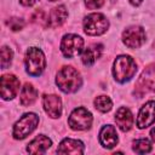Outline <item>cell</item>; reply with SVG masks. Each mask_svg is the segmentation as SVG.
Here are the masks:
<instances>
[{
    "instance_id": "cell-3",
    "label": "cell",
    "mask_w": 155,
    "mask_h": 155,
    "mask_svg": "<svg viewBox=\"0 0 155 155\" xmlns=\"http://www.w3.org/2000/svg\"><path fill=\"white\" fill-rule=\"evenodd\" d=\"M25 70L31 76H39L42 74L46 67V61L42 51L38 47H29L25 53Z\"/></svg>"
},
{
    "instance_id": "cell-2",
    "label": "cell",
    "mask_w": 155,
    "mask_h": 155,
    "mask_svg": "<svg viewBox=\"0 0 155 155\" xmlns=\"http://www.w3.org/2000/svg\"><path fill=\"white\" fill-rule=\"evenodd\" d=\"M136 71H137V65L132 57L127 54H121L116 57L114 62L113 74L117 82L124 84L126 81H130L134 76Z\"/></svg>"
},
{
    "instance_id": "cell-10",
    "label": "cell",
    "mask_w": 155,
    "mask_h": 155,
    "mask_svg": "<svg viewBox=\"0 0 155 155\" xmlns=\"http://www.w3.org/2000/svg\"><path fill=\"white\" fill-rule=\"evenodd\" d=\"M1 97L5 101L13 99L19 91V80L13 74H6L1 76L0 81Z\"/></svg>"
},
{
    "instance_id": "cell-13",
    "label": "cell",
    "mask_w": 155,
    "mask_h": 155,
    "mask_svg": "<svg viewBox=\"0 0 155 155\" xmlns=\"http://www.w3.org/2000/svg\"><path fill=\"white\" fill-rule=\"evenodd\" d=\"M99 142L107 149L114 148L117 144V142H119V138H117V133H116L115 127L111 126V125L103 126L102 130H101V132H99Z\"/></svg>"
},
{
    "instance_id": "cell-23",
    "label": "cell",
    "mask_w": 155,
    "mask_h": 155,
    "mask_svg": "<svg viewBox=\"0 0 155 155\" xmlns=\"http://www.w3.org/2000/svg\"><path fill=\"white\" fill-rule=\"evenodd\" d=\"M7 27L12 30V31H18L24 27V21L22 18H17V17H12L6 22Z\"/></svg>"
},
{
    "instance_id": "cell-20",
    "label": "cell",
    "mask_w": 155,
    "mask_h": 155,
    "mask_svg": "<svg viewBox=\"0 0 155 155\" xmlns=\"http://www.w3.org/2000/svg\"><path fill=\"white\" fill-rule=\"evenodd\" d=\"M113 102L108 96H98L94 99V108L101 113H107L111 109Z\"/></svg>"
},
{
    "instance_id": "cell-14",
    "label": "cell",
    "mask_w": 155,
    "mask_h": 155,
    "mask_svg": "<svg viewBox=\"0 0 155 155\" xmlns=\"http://www.w3.org/2000/svg\"><path fill=\"white\" fill-rule=\"evenodd\" d=\"M58 154H74V155H80L84 154V144L82 142L78 139H71V138H65L63 139L58 148H57Z\"/></svg>"
},
{
    "instance_id": "cell-6",
    "label": "cell",
    "mask_w": 155,
    "mask_h": 155,
    "mask_svg": "<svg viewBox=\"0 0 155 155\" xmlns=\"http://www.w3.org/2000/svg\"><path fill=\"white\" fill-rule=\"evenodd\" d=\"M68 124L74 131L88 130L92 125V114L82 107H79L71 111L68 119Z\"/></svg>"
},
{
    "instance_id": "cell-28",
    "label": "cell",
    "mask_w": 155,
    "mask_h": 155,
    "mask_svg": "<svg viewBox=\"0 0 155 155\" xmlns=\"http://www.w3.org/2000/svg\"><path fill=\"white\" fill-rule=\"evenodd\" d=\"M50 1H57V0H50Z\"/></svg>"
},
{
    "instance_id": "cell-17",
    "label": "cell",
    "mask_w": 155,
    "mask_h": 155,
    "mask_svg": "<svg viewBox=\"0 0 155 155\" xmlns=\"http://www.w3.org/2000/svg\"><path fill=\"white\" fill-rule=\"evenodd\" d=\"M68 17V11L65 8V6L63 5H59L57 7H53L51 11H50V15L47 17V25L50 28H57V27H61L65 19Z\"/></svg>"
},
{
    "instance_id": "cell-26",
    "label": "cell",
    "mask_w": 155,
    "mask_h": 155,
    "mask_svg": "<svg viewBox=\"0 0 155 155\" xmlns=\"http://www.w3.org/2000/svg\"><path fill=\"white\" fill-rule=\"evenodd\" d=\"M142 1H143V0H130V2H131L133 6H138V5H140Z\"/></svg>"
},
{
    "instance_id": "cell-22",
    "label": "cell",
    "mask_w": 155,
    "mask_h": 155,
    "mask_svg": "<svg viewBox=\"0 0 155 155\" xmlns=\"http://www.w3.org/2000/svg\"><path fill=\"white\" fill-rule=\"evenodd\" d=\"M12 50L7 46H2L1 47V68L2 69H6L11 62H12Z\"/></svg>"
},
{
    "instance_id": "cell-16",
    "label": "cell",
    "mask_w": 155,
    "mask_h": 155,
    "mask_svg": "<svg viewBox=\"0 0 155 155\" xmlns=\"http://www.w3.org/2000/svg\"><path fill=\"white\" fill-rule=\"evenodd\" d=\"M52 145V142L48 137L44 134L36 136L27 147V151L29 154H44Z\"/></svg>"
},
{
    "instance_id": "cell-24",
    "label": "cell",
    "mask_w": 155,
    "mask_h": 155,
    "mask_svg": "<svg viewBox=\"0 0 155 155\" xmlns=\"http://www.w3.org/2000/svg\"><path fill=\"white\" fill-rule=\"evenodd\" d=\"M103 2H104V0H85V4L90 10L99 8L103 5Z\"/></svg>"
},
{
    "instance_id": "cell-8",
    "label": "cell",
    "mask_w": 155,
    "mask_h": 155,
    "mask_svg": "<svg viewBox=\"0 0 155 155\" xmlns=\"http://www.w3.org/2000/svg\"><path fill=\"white\" fill-rule=\"evenodd\" d=\"M82 47H84L82 38L75 34L64 35L61 42V51L64 54V57L68 58H73L76 54H79L82 51Z\"/></svg>"
},
{
    "instance_id": "cell-11",
    "label": "cell",
    "mask_w": 155,
    "mask_h": 155,
    "mask_svg": "<svg viewBox=\"0 0 155 155\" xmlns=\"http://www.w3.org/2000/svg\"><path fill=\"white\" fill-rule=\"evenodd\" d=\"M155 122V102H147L139 110L137 117V126L139 128H147Z\"/></svg>"
},
{
    "instance_id": "cell-9",
    "label": "cell",
    "mask_w": 155,
    "mask_h": 155,
    "mask_svg": "<svg viewBox=\"0 0 155 155\" xmlns=\"http://www.w3.org/2000/svg\"><path fill=\"white\" fill-rule=\"evenodd\" d=\"M122 41L130 48H138L145 42V31L139 25H131L124 30Z\"/></svg>"
},
{
    "instance_id": "cell-19",
    "label": "cell",
    "mask_w": 155,
    "mask_h": 155,
    "mask_svg": "<svg viewBox=\"0 0 155 155\" xmlns=\"http://www.w3.org/2000/svg\"><path fill=\"white\" fill-rule=\"evenodd\" d=\"M38 98V91L31 84H25L22 87L21 96H19V102L23 107L31 105Z\"/></svg>"
},
{
    "instance_id": "cell-27",
    "label": "cell",
    "mask_w": 155,
    "mask_h": 155,
    "mask_svg": "<svg viewBox=\"0 0 155 155\" xmlns=\"http://www.w3.org/2000/svg\"><path fill=\"white\" fill-rule=\"evenodd\" d=\"M150 137H151L153 142H155V127L151 128V131H150Z\"/></svg>"
},
{
    "instance_id": "cell-15",
    "label": "cell",
    "mask_w": 155,
    "mask_h": 155,
    "mask_svg": "<svg viewBox=\"0 0 155 155\" xmlns=\"http://www.w3.org/2000/svg\"><path fill=\"white\" fill-rule=\"evenodd\" d=\"M115 121L117 127L122 131V132H127L132 128L133 125V116L132 113L130 111L128 108L126 107H121L117 109V111L115 113Z\"/></svg>"
},
{
    "instance_id": "cell-12",
    "label": "cell",
    "mask_w": 155,
    "mask_h": 155,
    "mask_svg": "<svg viewBox=\"0 0 155 155\" xmlns=\"http://www.w3.org/2000/svg\"><path fill=\"white\" fill-rule=\"evenodd\" d=\"M42 104L46 114L52 117L57 119L62 114V101L56 94H45L42 98Z\"/></svg>"
},
{
    "instance_id": "cell-4",
    "label": "cell",
    "mask_w": 155,
    "mask_h": 155,
    "mask_svg": "<svg viewBox=\"0 0 155 155\" xmlns=\"http://www.w3.org/2000/svg\"><path fill=\"white\" fill-rule=\"evenodd\" d=\"M39 124V116L34 113H27L24 114L13 126L12 136L15 139H23L27 136H29L38 126Z\"/></svg>"
},
{
    "instance_id": "cell-7",
    "label": "cell",
    "mask_w": 155,
    "mask_h": 155,
    "mask_svg": "<svg viewBox=\"0 0 155 155\" xmlns=\"http://www.w3.org/2000/svg\"><path fill=\"white\" fill-rule=\"evenodd\" d=\"M134 87V92L138 97H142L144 93L155 91V64H151L143 70Z\"/></svg>"
},
{
    "instance_id": "cell-5",
    "label": "cell",
    "mask_w": 155,
    "mask_h": 155,
    "mask_svg": "<svg viewBox=\"0 0 155 155\" xmlns=\"http://www.w3.org/2000/svg\"><path fill=\"white\" fill-rule=\"evenodd\" d=\"M109 22L102 13H90L84 19V30L87 35L97 36L107 31Z\"/></svg>"
},
{
    "instance_id": "cell-21",
    "label": "cell",
    "mask_w": 155,
    "mask_h": 155,
    "mask_svg": "<svg viewBox=\"0 0 155 155\" xmlns=\"http://www.w3.org/2000/svg\"><path fill=\"white\" fill-rule=\"evenodd\" d=\"M133 151L137 154H147L151 151V143L148 139H137L133 142Z\"/></svg>"
},
{
    "instance_id": "cell-18",
    "label": "cell",
    "mask_w": 155,
    "mask_h": 155,
    "mask_svg": "<svg viewBox=\"0 0 155 155\" xmlns=\"http://www.w3.org/2000/svg\"><path fill=\"white\" fill-rule=\"evenodd\" d=\"M102 50H103V46L101 44H93L86 47L81 53V62L85 65H92L101 57Z\"/></svg>"
},
{
    "instance_id": "cell-25",
    "label": "cell",
    "mask_w": 155,
    "mask_h": 155,
    "mask_svg": "<svg viewBox=\"0 0 155 155\" xmlns=\"http://www.w3.org/2000/svg\"><path fill=\"white\" fill-rule=\"evenodd\" d=\"M38 0H19V2L23 5V6H33Z\"/></svg>"
},
{
    "instance_id": "cell-1",
    "label": "cell",
    "mask_w": 155,
    "mask_h": 155,
    "mask_svg": "<svg viewBox=\"0 0 155 155\" xmlns=\"http://www.w3.org/2000/svg\"><path fill=\"white\" fill-rule=\"evenodd\" d=\"M56 84L59 87V90H62L63 92L73 93L80 88L82 84V79L80 73L75 68L70 65H65L58 70L56 76Z\"/></svg>"
}]
</instances>
